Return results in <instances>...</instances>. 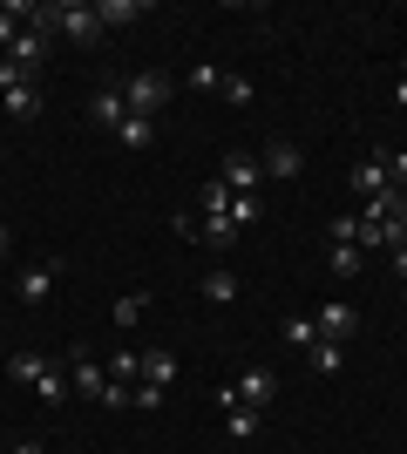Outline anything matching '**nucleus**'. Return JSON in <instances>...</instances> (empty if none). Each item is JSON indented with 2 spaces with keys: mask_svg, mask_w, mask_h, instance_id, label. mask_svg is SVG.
I'll use <instances>...</instances> for the list:
<instances>
[{
  "mask_svg": "<svg viewBox=\"0 0 407 454\" xmlns=\"http://www.w3.org/2000/svg\"><path fill=\"white\" fill-rule=\"evenodd\" d=\"M143 380L170 394V380H176V353H163V346H150V360H143Z\"/></svg>",
  "mask_w": 407,
  "mask_h": 454,
  "instance_id": "nucleus-16",
  "label": "nucleus"
},
{
  "mask_svg": "<svg viewBox=\"0 0 407 454\" xmlns=\"http://www.w3.org/2000/svg\"><path fill=\"white\" fill-rule=\"evenodd\" d=\"M217 184L231 190V197H258V184H265V163H258L252 150H231V156H224V170H217Z\"/></svg>",
  "mask_w": 407,
  "mask_h": 454,
  "instance_id": "nucleus-6",
  "label": "nucleus"
},
{
  "mask_svg": "<svg viewBox=\"0 0 407 454\" xmlns=\"http://www.w3.org/2000/svg\"><path fill=\"white\" fill-rule=\"evenodd\" d=\"M27 20H48V27L68 35V41H102L96 7H82V0H41V7H27Z\"/></svg>",
  "mask_w": 407,
  "mask_h": 454,
  "instance_id": "nucleus-1",
  "label": "nucleus"
},
{
  "mask_svg": "<svg viewBox=\"0 0 407 454\" xmlns=\"http://www.w3.org/2000/svg\"><path fill=\"white\" fill-rule=\"evenodd\" d=\"M150 115H129V122H122V129H116V143H122V150H150Z\"/></svg>",
  "mask_w": 407,
  "mask_h": 454,
  "instance_id": "nucleus-17",
  "label": "nucleus"
},
{
  "mask_svg": "<svg viewBox=\"0 0 407 454\" xmlns=\"http://www.w3.org/2000/svg\"><path fill=\"white\" fill-rule=\"evenodd\" d=\"M224 102H238V109H245V102H252V82H245V75H224Z\"/></svg>",
  "mask_w": 407,
  "mask_h": 454,
  "instance_id": "nucleus-29",
  "label": "nucleus"
},
{
  "mask_svg": "<svg viewBox=\"0 0 407 454\" xmlns=\"http://www.w3.org/2000/svg\"><path fill=\"white\" fill-rule=\"evenodd\" d=\"M109 380L136 387V380H143V353H116V360H109Z\"/></svg>",
  "mask_w": 407,
  "mask_h": 454,
  "instance_id": "nucleus-22",
  "label": "nucleus"
},
{
  "mask_svg": "<svg viewBox=\"0 0 407 454\" xmlns=\"http://www.w3.org/2000/svg\"><path fill=\"white\" fill-rule=\"evenodd\" d=\"M55 278H61V265H27L20 271V305H48L55 299Z\"/></svg>",
  "mask_w": 407,
  "mask_h": 454,
  "instance_id": "nucleus-10",
  "label": "nucleus"
},
{
  "mask_svg": "<svg viewBox=\"0 0 407 454\" xmlns=\"http://www.w3.org/2000/svg\"><path fill=\"white\" fill-rule=\"evenodd\" d=\"M312 333H319V340H333V346H347L353 333H360V312H353V299H326L319 312H312Z\"/></svg>",
  "mask_w": 407,
  "mask_h": 454,
  "instance_id": "nucleus-5",
  "label": "nucleus"
},
{
  "mask_svg": "<svg viewBox=\"0 0 407 454\" xmlns=\"http://www.w3.org/2000/svg\"><path fill=\"white\" fill-rule=\"evenodd\" d=\"M271 394H278V373H271V366H245V373H238V407H265Z\"/></svg>",
  "mask_w": 407,
  "mask_h": 454,
  "instance_id": "nucleus-8",
  "label": "nucleus"
},
{
  "mask_svg": "<svg viewBox=\"0 0 407 454\" xmlns=\"http://www.w3.org/2000/svg\"><path fill=\"white\" fill-rule=\"evenodd\" d=\"M258 163H265V176H299V170H306L299 143H286V136H278V143H265V156H258Z\"/></svg>",
  "mask_w": 407,
  "mask_h": 454,
  "instance_id": "nucleus-11",
  "label": "nucleus"
},
{
  "mask_svg": "<svg viewBox=\"0 0 407 454\" xmlns=\"http://www.w3.org/2000/svg\"><path fill=\"white\" fill-rule=\"evenodd\" d=\"M0 156H7V150H0Z\"/></svg>",
  "mask_w": 407,
  "mask_h": 454,
  "instance_id": "nucleus-35",
  "label": "nucleus"
},
{
  "mask_svg": "<svg viewBox=\"0 0 407 454\" xmlns=\"http://www.w3.org/2000/svg\"><path fill=\"white\" fill-rule=\"evenodd\" d=\"M204 245H211V251L238 245V224H231V210H204Z\"/></svg>",
  "mask_w": 407,
  "mask_h": 454,
  "instance_id": "nucleus-14",
  "label": "nucleus"
},
{
  "mask_svg": "<svg viewBox=\"0 0 407 454\" xmlns=\"http://www.w3.org/2000/svg\"><path fill=\"white\" fill-rule=\"evenodd\" d=\"M258 210H265L258 197H231V224H238V231H252V224H258Z\"/></svg>",
  "mask_w": 407,
  "mask_h": 454,
  "instance_id": "nucleus-26",
  "label": "nucleus"
},
{
  "mask_svg": "<svg viewBox=\"0 0 407 454\" xmlns=\"http://www.w3.org/2000/svg\"><path fill=\"white\" fill-rule=\"evenodd\" d=\"M394 95H401V102H407V75H401V89H394Z\"/></svg>",
  "mask_w": 407,
  "mask_h": 454,
  "instance_id": "nucleus-34",
  "label": "nucleus"
},
{
  "mask_svg": "<svg viewBox=\"0 0 407 454\" xmlns=\"http://www.w3.org/2000/svg\"><path fill=\"white\" fill-rule=\"evenodd\" d=\"M204 299H211V305H231L238 299V278H231V271H204Z\"/></svg>",
  "mask_w": 407,
  "mask_h": 454,
  "instance_id": "nucleus-19",
  "label": "nucleus"
},
{
  "mask_svg": "<svg viewBox=\"0 0 407 454\" xmlns=\"http://www.w3.org/2000/svg\"><path fill=\"white\" fill-rule=\"evenodd\" d=\"M7 373H14L20 387H35L48 407H55V400H68V380H61V373H55V360H48V353H35V346H20L14 360H7Z\"/></svg>",
  "mask_w": 407,
  "mask_h": 454,
  "instance_id": "nucleus-2",
  "label": "nucleus"
},
{
  "mask_svg": "<svg viewBox=\"0 0 407 454\" xmlns=\"http://www.w3.org/2000/svg\"><path fill=\"white\" fill-rule=\"evenodd\" d=\"M48 48H55V27H48V20H27V27H20V41L7 48V61H14L20 75L35 82V68L48 61Z\"/></svg>",
  "mask_w": 407,
  "mask_h": 454,
  "instance_id": "nucleus-4",
  "label": "nucleus"
},
{
  "mask_svg": "<svg viewBox=\"0 0 407 454\" xmlns=\"http://www.w3.org/2000/svg\"><path fill=\"white\" fill-rule=\"evenodd\" d=\"M204 210H231V190H224V184H204Z\"/></svg>",
  "mask_w": 407,
  "mask_h": 454,
  "instance_id": "nucleus-30",
  "label": "nucleus"
},
{
  "mask_svg": "<svg viewBox=\"0 0 407 454\" xmlns=\"http://www.w3.org/2000/svg\"><path fill=\"white\" fill-rule=\"evenodd\" d=\"M7 454H41V441H14V448H7Z\"/></svg>",
  "mask_w": 407,
  "mask_h": 454,
  "instance_id": "nucleus-32",
  "label": "nucleus"
},
{
  "mask_svg": "<svg viewBox=\"0 0 407 454\" xmlns=\"http://www.w3.org/2000/svg\"><path fill=\"white\" fill-rule=\"evenodd\" d=\"M68 387H75V394H109V366H96V353H89V346H68Z\"/></svg>",
  "mask_w": 407,
  "mask_h": 454,
  "instance_id": "nucleus-7",
  "label": "nucleus"
},
{
  "mask_svg": "<svg viewBox=\"0 0 407 454\" xmlns=\"http://www.w3.org/2000/svg\"><path fill=\"white\" fill-rule=\"evenodd\" d=\"M129 407H143V414H156V407H163V387H150V380H136V400Z\"/></svg>",
  "mask_w": 407,
  "mask_h": 454,
  "instance_id": "nucleus-27",
  "label": "nucleus"
},
{
  "mask_svg": "<svg viewBox=\"0 0 407 454\" xmlns=\"http://www.w3.org/2000/svg\"><path fill=\"white\" fill-rule=\"evenodd\" d=\"M89 122L116 136L122 122H129V102H122V89H96V102H89Z\"/></svg>",
  "mask_w": 407,
  "mask_h": 454,
  "instance_id": "nucleus-9",
  "label": "nucleus"
},
{
  "mask_svg": "<svg viewBox=\"0 0 407 454\" xmlns=\"http://www.w3.org/2000/svg\"><path fill=\"white\" fill-rule=\"evenodd\" d=\"M224 420H231V441H252L258 434V407H231Z\"/></svg>",
  "mask_w": 407,
  "mask_h": 454,
  "instance_id": "nucleus-24",
  "label": "nucleus"
},
{
  "mask_svg": "<svg viewBox=\"0 0 407 454\" xmlns=\"http://www.w3.org/2000/svg\"><path fill=\"white\" fill-rule=\"evenodd\" d=\"M136 14H143V0H102V7H96L102 27H122V20H136Z\"/></svg>",
  "mask_w": 407,
  "mask_h": 454,
  "instance_id": "nucleus-18",
  "label": "nucleus"
},
{
  "mask_svg": "<svg viewBox=\"0 0 407 454\" xmlns=\"http://www.w3.org/2000/svg\"><path fill=\"white\" fill-rule=\"evenodd\" d=\"M380 163H387V184L401 190V184H407V150H387V156H380Z\"/></svg>",
  "mask_w": 407,
  "mask_h": 454,
  "instance_id": "nucleus-28",
  "label": "nucleus"
},
{
  "mask_svg": "<svg viewBox=\"0 0 407 454\" xmlns=\"http://www.w3.org/2000/svg\"><path fill=\"white\" fill-rule=\"evenodd\" d=\"M286 340L312 353V346H319V333H312V319H306V312H292V319H286Z\"/></svg>",
  "mask_w": 407,
  "mask_h": 454,
  "instance_id": "nucleus-23",
  "label": "nucleus"
},
{
  "mask_svg": "<svg viewBox=\"0 0 407 454\" xmlns=\"http://www.w3.org/2000/svg\"><path fill=\"white\" fill-rule=\"evenodd\" d=\"M326 265H333V278H360V245H353V238H333Z\"/></svg>",
  "mask_w": 407,
  "mask_h": 454,
  "instance_id": "nucleus-13",
  "label": "nucleus"
},
{
  "mask_svg": "<svg viewBox=\"0 0 407 454\" xmlns=\"http://www.w3.org/2000/svg\"><path fill=\"white\" fill-rule=\"evenodd\" d=\"M306 360H312V373H340V360H347V353H340V346H333V340H319V346H312V353H306Z\"/></svg>",
  "mask_w": 407,
  "mask_h": 454,
  "instance_id": "nucleus-20",
  "label": "nucleus"
},
{
  "mask_svg": "<svg viewBox=\"0 0 407 454\" xmlns=\"http://www.w3.org/2000/svg\"><path fill=\"white\" fill-rule=\"evenodd\" d=\"M7 251H14V238H7V224H0V258H7Z\"/></svg>",
  "mask_w": 407,
  "mask_h": 454,
  "instance_id": "nucleus-33",
  "label": "nucleus"
},
{
  "mask_svg": "<svg viewBox=\"0 0 407 454\" xmlns=\"http://www.w3.org/2000/svg\"><path fill=\"white\" fill-rule=\"evenodd\" d=\"M0 102H7V115H14V122H27V115L41 109V95H35V82H14V89H0Z\"/></svg>",
  "mask_w": 407,
  "mask_h": 454,
  "instance_id": "nucleus-15",
  "label": "nucleus"
},
{
  "mask_svg": "<svg viewBox=\"0 0 407 454\" xmlns=\"http://www.w3.org/2000/svg\"><path fill=\"white\" fill-rule=\"evenodd\" d=\"M353 190H360V197L394 190V184H387V163H380V156H360V163H353Z\"/></svg>",
  "mask_w": 407,
  "mask_h": 454,
  "instance_id": "nucleus-12",
  "label": "nucleus"
},
{
  "mask_svg": "<svg viewBox=\"0 0 407 454\" xmlns=\"http://www.w3.org/2000/svg\"><path fill=\"white\" fill-rule=\"evenodd\" d=\"M394 271H401V285H407V245H394Z\"/></svg>",
  "mask_w": 407,
  "mask_h": 454,
  "instance_id": "nucleus-31",
  "label": "nucleus"
},
{
  "mask_svg": "<svg viewBox=\"0 0 407 454\" xmlns=\"http://www.w3.org/2000/svg\"><path fill=\"white\" fill-rule=\"evenodd\" d=\"M184 82H191V89H204V95H211V89H224V68H211V61H197V68H191V75H184Z\"/></svg>",
  "mask_w": 407,
  "mask_h": 454,
  "instance_id": "nucleus-25",
  "label": "nucleus"
},
{
  "mask_svg": "<svg viewBox=\"0 0 407 454\" xmlns=\"http://www.w3.org/2000/svg\"><path fill=\"white\" fill-rule=\"evenodd\" d=\"M143 312H150V292H129V299H116V325H143Z\"/></svg>",
  "mask_w": 407,
  "mask_h": 454,
  "instance_id": "nucleus-21",
  "label": "nucleus"
},
{
  "mask_svg": "<svg viewBox=\"0 0 407 454\" xmlns=\"http://www.w3.org/2000/svg\"><path fill=\"white\" fill-rule=\"evenodd\" d=\"M401 299H407V292H401Z\"/></svg>",
  "mask_w": 407,
  "mask_h": 454,
  "instance_id": "nucleus-36",
  "label": "nucleus"
},
{
  "mask_svg": "<svg viewBox=\"0 0 407 454\" xmlns=\"http://www.w3.org/2000/svg\"><path fill=\"white\" fill-rule=\"evenodd\" d=\"M176 95V82L163 75V68H143V75H129V89H122V102H129V115H156L163 102Z\"/></svg>",
  "mask_w": 407,
  "mask_h": 454,
  "instance_id": "nucleus-3",
  "label": "nucleus"
}]
</instances>
